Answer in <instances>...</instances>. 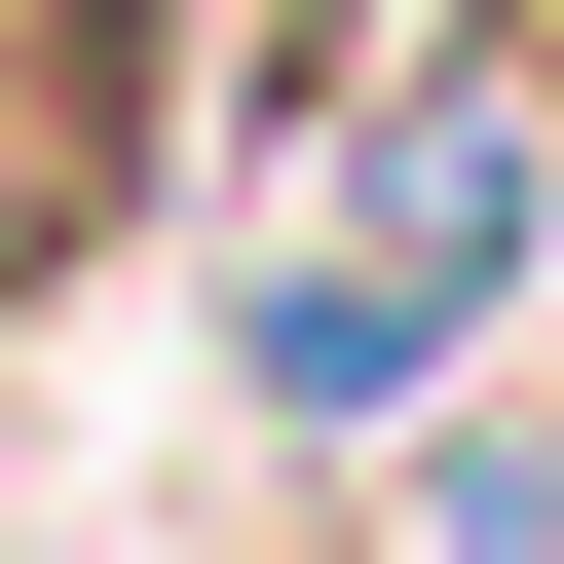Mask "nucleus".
Here are the masks:
<instances>
[{
    "mask_svg": "<svg viewBox=\"0 0 564 564\" xmlns=\"http://www.w3.org/2000/svg\"><path fill=\"white\" fill-rule=\"evenodd\" d=\"M527 263H564V113H527V76H414L302 226L226 263V377H263V414H414V377H489Z\"/></svg>",
    "mask_w": 564,
    "mask_h": 564,
    "instance_id": "obj_1",
    "label": "nucleus"
},
{
    "mask_svg": "<svg viewBox=\"0 0 564 564\" xmlns=\"http://www.w3.org/2000/svg\"><path fill=\"white\" fill-rule=\"evenodd\" d=\"M188 113V0H0V263H76Z\"/></svg>",
    "mask_w": 564,
    "mask_h": 564,
    "instance_id": "obj_2",
    "label": "nucleus"
},
{
    "mask_svg": "<svg viewBox=\"0 0 564 564\" xmlns=\"http://www.w3.org/2000/svg\"><path fill=\"white\" fill-rule=\"evenodd\" d=\"M489 76H527V113H564V0H489Z\"/></svg>",
    "mask_w": 564,
    "mask_h": 564,
    "instance_id": "obj_3",
    "label": "nucleus"
}]
</instances>
